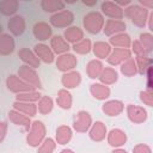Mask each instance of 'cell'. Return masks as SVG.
<instances>
[{"label":"cell","mask_w":153,"mask_h":153,"mask_svg":"<svg viewBox=\"0 0 153 153\" xmlns=\"http://www.w3.org/2000/svg\"><path fill=\"white\" fill-rule=\"evenodd\" d=\"M151 11H148L147 8L140 6L139 4H130L129 6H127L126 8H123V13L124 17H127L128 19H130V22L140 27L143 29L147 24V18Z\"/></svg>","instance_id":"obj_1"},{"label":"cell","mask_w":153,"mask_h":153,"mask_svg":"<svg viewBox=\"0 0 153 153\" xmlns=\"http://www.w3.org/2000/svg\"><path fill=\"white\" fill-rule=\"evenodd\" d=\"M104 23L105 18L99 11H90L82 17V30H86L91 35H98L103 31Z\"/></svg>","instance_id":"obj_2"},{"label":"cell","mask_w":153,"mask_h":153,"mask_svg":"<svg viewBox=\"0 0 153 153\" xmlns=\"http://www.w3.org/2000/svg\"><path fill=\"white\" fill-rule=\"evenodd\" d=\"M45 137H47V127H45V124L39 120L32 121L31 127H30V129L27 131V135H26V143L30 147L37 148Z\"/></svg>","instance_id":"obj_3"},{"label":"cell","mask_w":153,"mask_h":153,"mask_svg":"<svg viewBox=\"0 0 153 153\" xmlns=\"http://www.w3.org/2000/svg\"><path fill=\"white\" fill-rule=\"evenodd\" d=\"M17 75L23 81H25L26 84L32 86L35 90H37V91L42 90V81H41V78L35 68L29 67L26 65H22V66H19V68L17 71Z\"/></svg>","instance_id":"obj_4"},{"label":"cell","mask_w":153,"mask_h":153,"mask_svg":"<svg viewBox=\"0 0 153 153\" xmlns=\"http://www.w3.org/2000/svg\"><path fill=\"white\" fill-rule=\"evenodd\" d=\"M75 19L74 13L71 10H62L57 13H54L49 18V24L51 27L56 29H67L69 27Z\"/></svg>","instance_id":"obj_5"},{"label":"cell","mask_w":153,"mask_h":153,"mask_svg":"<svg viewBox=\"0 0 153 153\" xmlns=\"http://www.w3.org/2000/svg\"><path fill=\"white\" fill-rule=\"evenodd\" d=\"M93 123L92 116L86 110H79L73 118V129L76 133H86Z\"/></svg>","instance_id":"obj_6"},{"label":"cell","mask_w":153,"mask_h":153,"mask_svg":"<svg viewBox=\"0 0 153 153\" xmlns=\"http://www.w3.org/2000/svg\"><path fill=\"white\" fill-rule=\"evenodd\" d=\"M6 88L12 92V93H23V92H27V91H33L35 88L32 86H30L29 84H26L25 81H23L17 74H10L6 78Z\"/></svg>","instance_id":"obj_7"},{"label":"cell","mask_w":153,"mask_h":153,"mask_svg":"<svg viewBox=\"0 0 153 153\" xmlns=\"http://www.w3.org/2000/svg\"><path fill=\"white\" fill-rule=\"evenodd\" d=\"M104 17H108L109 19H118L122 20L124 18L123 8H121L115 1L105 0L100 2V11H99Z\"/></svg>","instance_id":"obj_8"},{"label":"cell","mask_w":153,"mask_h":153,"mask_svg":"<svg viewBox=\"0 0 153 153\" xmlns=\"http://www.w3.org/2000/svg\"><path fill=\"white\" fill-rule=\"evenodd\" d=\"M76 65H78V57L73 53H66V54L59 55L55 59V66L62 73L73 71L76 67Z\"/></svg>","instance_id":"obj_9"},{"label":"cell","mask_w":153,"mask_h":153,"mask_svg":"<svg viewBox=\"0 0 153 153\" xmlns=\"http://www.w3.org/2000/svg\"><path fill=\"white\" fill-rule=\"evenodd\" d=\"M127 117L130 122L135 124H141L145 123L148 118V112L147 110L141 106V105H135V104H128L126 108Z\"/></svg>","instance_id":"obj_10"},{"label":"cell","mask_w":153,"mask_h":153,"mask_svg":"<svg viewBox=\"0 0 153 153\" xmlns=\"http://www.w3.org/2000/svg\"><path fill=\"white\" fill-rule=\"evenodd\" d=\"M32 35L38 43H44L53 36V27L47 22H37L32 26Z\"/></svg>","instance_id":"obj_11"},{"label":"cell","mask_w":153,"mask_h":153,"mask_svg":"<svg viewBox=\"0 0 153 153\" xmlns=\"http://www.w3.org/2000/svg\"><path fill=\"white\" fill-rule=\"evenodd\" d=\"M7 30H8V33L12 35L13 37L22 36L26 30L25 18L20 14H16V16L11 17L7 22Z\"/></svg>","instance_id":"obj_12"},{"label":"cell","mask_w":153,"mask_h":153,"mask_svg":"<svg viewBox=\"0 0 153 153\" xmlns=\"http://www.w3.org/2000/svg\"><path fill=\"white\" fill-rule=\"evenodd\" d=\"M131 51L130 49H124V48H114L110 53V55L108 56L106 61L110 66H121L124 61L129 60L131 57Z\"/></svg>","instance_id":"obj_13"},{"label":"cell","mask_w":153,"mask_h":153,"mask_svg":"<svg viewBox=\"0 0 153 153\" xmlns=\"http://www.w3.org/2000/svg\"><path fill=\"white\" fill-rule=\"evenodd\" d=\"M33 53L36 54V56L38 57V60L41 62H44L47 65H50L53 62H55V54L53 53L51 48L45 44V43H37L33 45Z\"/></svg>","instance_id":"obj_14"},{"label":"cell","mask_w":153,"mask_h":153,"mask_svg":"<svg viewBox=\"0 0 153 153\" xmlns=\"http://www.w3.org/2000/svg\"><path fill=\"white\" fill-rule=\"evenodd\" d=\"M127 140H128V136H127L126 131L120 128H114L110 131H108V134H106V141H108L109 146H111L112 148H120V147L124 146Z\"/></svg>","instance_id":"obj_15"},{"label":"cell","mask_w":153,"mask_h":153,"mask_svg":"<svg viewBox=\"0 0 153 153\" xmlns=\"http://www.w3.org/2000/svg\"><path fill=\"white\" fill-rule=\"evenodd\" d=\"M49 47L51 48L53 53L55 55H62L66 53H69L71 50V44L63 38L62 35H54L49 39Z\"/></svg>","instance_id":"obj_16"},{"label":"cell","mask_w":153,"mask_h":153,"mask_svg":"<svg viewBox=\"0 0 153 153\" xmlns=\"http://www.w3.org/2000/svg\"><path fill=\"white\" fill-rule=\"evenodd\" d=\"M127 29V24L124 23V20H118V19H108L104 23V27H103V32L105 36L111 37L117 33H122L126 32Z\"/></svg>","instance_id":"obj_17"},{"label":"cell","mask_w":153,"mask_h":153,"mask_svg":"<svg viewBox=\"0 0 153 153\" xmlns=\"http://www.w3.org/2000/svg\"><path fill=\"white\" fill-rule=\"evenodd\" d=\"M124 110V103L120 99H109L105 100L102 105V111L109 117H116L121 115Z\"/></svg>","instance_id":"obj_18"},{"label":"cell","mask_w":153,"mask_h":153,"mask_svg":"<svg viewBox=\"0 0 153 153\" xmlns=\"http://www.w3.org/2000/svg\"><path fill=\"white\" fill-rule=\"evenodd\" d=\"M106 134H108V128L105 123L102 121L93 122L91 128L88 129V137L94 142H102L103 140H105Z\"/></svg>","instance_id":"obj_19"},{"label":"cell","mask_w":153,"mask_h":153,"mask_svg":"<svg viewBox=\"0 0 153 153\" xmlns=\"http://www.w3.org/2000/svg\"><path fill=\"white\" fill-rule=\"evenodd\" d=\"M17 55H18L19 60H20L24 65H26V66H29V67H32V68L37 69V68L39 67V65H41V61L38 60V57L36 56V54L33 53L32 49H29V48H20V49L18 50Z\"/></svg>","instance_id":"obj_20"},{"label":"cell","mask_w":153,"mask_h":153,"mask_svg":"<svg viewBox=\"0 0 153 153\" xmlns=\"http://www.w3.org/2000/svg\"><path fill=\"white\" fill-rule=\"evenodd\" d=\"M61 84H62L63 88H66V90H72V88L78 87L81 84L80 72L73 69V71L63 73L62 76H61Z\"/></svg>","instance_id":"obj_21"},{"label":"cell","mask_w":153,"mask_h":153,"mask_svg":"<svg viewBox=\"0 0 153 153\" xmlns=\"http://www.w3.org/2000/svg\"><path fill=\"white\" fill-rule=\"evenodd\" d=\"M8 118L13 124H16L18 127H22L26 131H29V129L31 127V123H32L31 117H29V116L17 111V110H14V109H11L8 111Z\"/></svg>","instance_id":"obj_22"},{"label":"cell","mask_w":153,"mask_h":153,"mask_svg":"<svg viewBox=\"0 0 153 153\" xmlns=\"http://www.w3.org/2000/svg\"><path fill=\"white\" fill-rule=\"evenodd\" d=\"M16 49V41L12 35L4 32L0 36V56H10Z\"/></svg>","instance_id":"obj_23"},{"label":"cell","mask_w":153,"mask_h":153,"mask_svg":"<svg viewBox=\"0 0 153 153\" xmlns=\"http://www.w3.org/2000/svg\"><path fill=\"white\" fill-rule=\"evenodd\" d=\"M90 93L97 100H106L111 94V90L109 86H106L104 84L93 82L90 85Z\"/></svg>","instance_id":"obj_24"},{"label":"cell","mask_w":153,"mask_h":153,"mask_svg":"<svg viewBox=\"0 0 153 153\" xmlns=\"http://www.w3.org/2000/svg\"><path fill=\"white\" fill-rule=\"evenodd\" d=\"M62 36L69 44H75L84 38V30L78 25H71L69 27L65 29Z\"/></svg>","instance_id":"obj_25"},{"label":"cell","mask_w":153,"mask_h":153,"mask_svg":"<svg viewBox=\"0 0 153 153\" xmlns=\"http://www.w3.org/2000/svg\"><path fill=\"white\" fill-rule=\"evenodd\" d=\"M111 50H112V47L108 42L97 41V42L92 43V53L96 56V59H98L100 61L104 60V59H108Z\"/></svg>","instance_id":"obj_26"},{"label":"cell","mask_w":153,"mask_h":153,"mask_svg":"<svg viewBox=\"0 0 153 153\" xmlns=\"http://www.w3.org/2000/svg\"><path fill=\"white\" fill-rule=\"evenodd\" d=\"M73 136V129L67 124H61L56 128L55 131V141L57 145H67Z\"/></svg>","instance_id":"obj_27"},{"label":"cell","mask_w":153,"mask_h":153,"mask_svg":"<svg viewBox=\"0 0 153 153\" xmlns=\"http://www.w3.org/2000/svg\"><path fill=\"white\" fill-rule=\"evenodd\" d=\"M111 47L114 48H124V49H130V44H131V37L127 33V32H122V33H117L111 37H109V42H108Z\"/></svg>","instance_id":"obj_28"},{"label":"cell","mask_w":153,"mask_h":153,"mask_svg":"<svg viewBox=\"0 0 153 153\" xmlns=\"http://www.w3.org/2000/svg\"><path fill=\"white\" fill-rule=\"evenodd\" d=\"M98 79H99L100 84H104L106 86L114 85L118 80V72L114 67L104 66V68H103V71H102V73H100Z\"/></svg>","instance_id":"obj_29"},{"label":"cell","mask_w":153,"mask_h":153,"mask_svg":"<svg viewBox=\"0 0 153 153\" xmlns=\"http://www.w3.org/2000/svg\"><path fill=\"white\" fill-rule=\"evenodd\" d=\"M56 104L62 110H69L72 108V105H73V97H72V93L69 92V90L61 88V90L57 91Z\"/></svg>","instance_id":"obj_30"},{"label":"cell","mask_w":153,"mask_h":153,"mask_svg":"<svg viewBox=\"0 0 153 153\" xmlns=\"http://www.w3.org/2000/svg\"><path fill=\"white\" fill-rule=\"evenodd\" d=\"M41 8L47 13H57L66 8V2L61 0H42L39 2Z\"/></svg>","instance_id":"obj_31"},{"label":"cell","mask_w":153,"mask_h":153,"mask_svg":"<svg viewBox=\"0 0 153 153\" xmlns=\"http://www.w3.org/2000/svg\"><path fill=\"white\" fill-rule=\"evenodd\" d=\"M103 68H104V63L100 60L92 59L86 63V74L90 79H98Z\"/></svg>","instance_id":"obj_32"},{"label":"cell","mask_w":153,"mask_h":153,"mask_svg":"<svg viewBox=\"0 0 153 153\" xmlns=\"http://www.w3.org/2000/svg\"><path fill=\"white\" fill-rule=\"evenodd\" d=\"M12 109L29 116V117H33L37 115V105L36 103H25V102H18L14 100L12 104Z\"/></svg>","instance_id":"obj_33"},{"label":"cell","mask_w":153,"mask_h":153,"mask_svg":"<svg viewBox=\"0 0 153 153\" xmlns=\"http://www.w3.org/2000/svg\"><path fill=\"white\" fill-rule=\"evenodd\" d=\"M19 10V1L18 0H2L0 1V14L6 17H13L17 14Z\"/></svg>","instance_id":"obj_34"},{"label":"cell","mask_w":153,"mask_h":153,"mask_svg":"<svg viewBox=\"0 0 153 153\" xmlns=\"http://www.w3.org/2000/svg\"><path fill=\"white\" fill-rule=\"evenodd\" d=\"M36 105L37 112H39L41 115H49L54 109V100L49 96H42L36 103Z\"/></svg>","instance_id":"obj_35"},{"label":"cell","mask_w":153,"mask_h":153,"mask_svg":"<svg viewBox=\"0 0 153 153\" xmlns=\"http://www.w3.org/2000/svg\"><path fill=\"white\" fill-rule=\"evenodd\" d=\"M71 49L74 51V54L78 55H87L90 51H92V41L90 38H82L75 44L71 45Z\"/></svg>","instance_id":"obj_36"},{"label":"cell","mask_w":153,"mask_h":153,"mask_svg":"<svg viewBox=\"0 0 153 153\" xmlns=\"http://www.w3.org/2000/svg\"><path fill=\"white\" fill-rule=\"evenodd\" d=\"M120 72H121L124 76H127V78H131V76L136 75V74H137V68H136V63H135L134 59L130 57L129 60L124 61V62L120 66Z\"/></svg>","instance_id":"obj_37"},{"label":"cell","mask_w":153,"mask_h":153,"mask_svg":"<svg viewBox=\"0 0 153 153\" xmlns=\"http://www.w3.org/2000/svg\"><path fill=\"white\" fill-rule=\"evenodd\" d=\"M41 97H42V94L39 93V91L33 90V91H27V92L16 94V100L25 102V103H37Z\"/></svg>","instance_id":"obj_38"},{"label":"cell","mask_w":153,"mask_h":153,"mask_svg":"<svg viewBox=\"0 0 153 153\" xmlns=\"http://www.w3.org/2000/svg\"><path fill=\"white\" fill-rule=\"evenodd\" d=\"M139 42L141 43L145 51L149 56V54L153 51V35H152V32H141L139 36Z\"/></svg>","instance_id":"obj_39"},{"label":"cell","mask_w":153,"mask_h":153,"mask_svg":"<svg viewBox=\"0 0 153 153\" xmlns=\"http://www.w3.org/2000/svg\"><path fill=\"white\" fill-rule=\"evenodd\" d=\"M134 61L136 63L137 73L141 74V75H145L147 69L149 67H152V59L149 56H137V57L134 59Z\"/></svg>","instance_id":"obj_40"},{"label":"cell","mask_w":153,"mask_h":153,"mask_svg":"<svg viewBox=\"0 0 153 153\" xmlns=\"http://www.w3.org/2000/svg\"><path fill=\"white\" fill-rule=\"evenodd\" d=\"M56 146L57 143L53 137H45L42 143L37 147V153H54Z\"/></svg>","instance_id":"obj_41"},{"label":"cell","mask_w":153,"mask_h":153,"mask_svg":"<svg viewBox=\"0 0 153 153\" xmlns=\"http://www.w3.org/2000/svg\"><path fill=\"white\" fill-rule=\"evenodd\" d=\"M130 48H131L130 51H131V54L135 55V57H137V56H148L147 53L145 51L143 47H142L141 43L139 42V39H134V41H131Z\"/></svg>","instance_id":"obj_42"},{"label":"cell","mask_w":153,"mask_h":153,"mask_svg":"<svg viewBox=\"0 0 153 153\" xmlns=\"http://www.w3.org/2000/svg\"><path fill=\"white\" fill-rule=\"evenodd\" d=\"M139 98L143 105L153 106V92H149L147 90H142L139 92Z\"/></svg>","instance_id":"obj_43"},{"label":"cell","mask_w":153,"mask_h":153,"mask_svg":"<svg viewBox=\"0 0 153 153\" xmlns=\"http://www.w3.org/2000/svg\"><path fill=\"white\" fill-rule=\"evenodd\" d=\"M133 153H152V148L146 143H137L133 147Z\"/></svg>","instance_id":"obj_44"},{"label":"cell","mask_w":153,"mask_h":153,"mask_svg":"<svg viewBox=\"0 0 153 153\" xmlns=\"http://www.w3.org/2000/svg\"><path fill=\"white\" fill-rule=\"evenodd\" d=\"M7 130H8V123L6 121L0 120V143L5 140V137L7 135Z\"/></svg>","instance_id":"obj_45"},{"label":"cell","mask_w":153,"mask_h":153,"mask_svg":"<svg viewBox=\"0 0 153 153\" xmlns=\"http://www.w3.org/2000/svg\"><path fill=\"white\" fill-rule=\"evenodd\" d=\"M145 75H146V80H147V87H146V90L147 91H149V92H153V85H152V67H149L148 69H147V72L145 73Z\"/></svg>","instance_id":"obj_46"},{"label":"cell","mask_w":153,"mask_h":153,"mask_svg":"<svg viewBox=\"0 0 153 153\" xmlns=\"http://www.w3.org/2000/svg\"><path fill=\"white\" fill-rule=\"evenodd\" d=\"M137 4H139L140 6L147 8L148 11H151V10L153 8V0H139Z\"/></svg>","instance_id":"obj_47"},{"label":"cell","mask_w":153,"mask_h":153,"mask_svg":"<svg viewBox=\"0 0 153 153\" xmlns=\"http://www.w3.org/2000/svg\"><path fill=\"white\" fill-rule=\"evenodd\" d=\"M146 26L148 27L149 32L153 31V12H149L148 18H147V24H146Z\"/></svg>","instance_id":"obj_48"},{"label":"cell","mask_w":153,"mask_h":153,"mask_svg":"<svg viewBox=\"0 0 153 153\" xmlns=\"http://www.w3.org/2000/svg\"><path fill=\"white\" fill-rule=\"evenodd\" d=\"M81 4H82V5H85V6L92 7V6H96V5L98 4V1H97V0H93V1H86V0H82V1H81Z\"/></svg>","instance_id":"obj_49"},{"label":"cell","mask_w":153,"mask_h":153,"mask_svg":"<svg viewBox=\"0 0 153 153\" xmlns=\"http://www.w3.org/2000/svg\"><path fill=\"white\" fill-rule=\"evenodd\" d=\"M111 153H128V151L124 149V148H122V147H120V148H114L111 151Z\"/></svg>","instance_id":"obj_50"},{"label":"cell","mask_w":153,"mask_h":153,"mask_svg":"<svg viewBox=\"0 0 153 153\" xmlns=\"http://www.w3.org/2000/svg\"><path fill=\"white\" fill-rule=\"evenodd\" d=\"M60 153H75L73 149H71V148H63Z\"/></svg>","instance_id":"obj_51"},{"label":"cell","mask_w":153,"mask_h":153,"mask_svg":"<svg viewBox=\"0 0 153 153\" xmlns=\"http://www.w3.org/2000/svg\"><path fill=\"white\" fill-rule=\"evenodd\" d=\"M2 33H4V27H2V25L0 24V36H1Z\"/></svg>","instance_id":"obj_52"}]
</instances>
